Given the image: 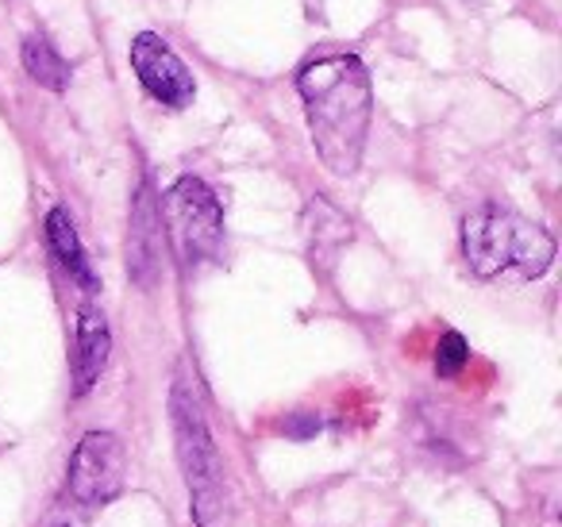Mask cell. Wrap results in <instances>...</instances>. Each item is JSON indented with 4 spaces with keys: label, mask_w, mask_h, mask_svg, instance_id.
Segmentation results:
<instances>
[{
    "label": "cell",
    "mask_w": 562,
    "mask_h": 527,
    "mask_svg": "<svg viewBox=\"0 0 562 527\" xmlns=\"http://www.w3.org/2000/svg\"><path fill=\"white\" fill-rule=\"evenodd\" d=\"M316 155L336 178H355L367 150L374 86L362 58L347 47H316L297 70Z\"/></svg>",
    "instance_id": "cell-1"
},
{
    "label": "cell",
    "mask_w": 562,
    "mask_h": 527,
    "mask_svg": "<svg viewBox=\"0 0 562 527\" xmlns=\"http://www.w3.org/2000/svg\"><path fill=\"white\" fill-rule=\"evenodd\" d=\"M462 258L470 273L482 281L505 278V273L531 281L551 270L554 239L547 227L531 224L520 212L485 204L462 220Z\"/></svg>",
    "instance_id": "cell-2"
},
{
    "label": "cell",
    "mask_w": 562,
    "mask_h": 527,
    "mask_svg": "<svg viewBox=\"0 0 562 527\" xmlns=\"http://www.w3.org/2000/svg\"><path fill=\"white\" fill-rule=\"evenodd\" d=\"M170 424H173V447H178V466L189 489V504H193L196 527H224L227 524V478H224V458L209 431V419L196 401V393L178 381L170 393Z\"/></svg>",
    "instance_id": "cell-3"
},
{
    "label": "cell",
    "mask_w": 562,
    "mask_h": 527,
    "mask_svg": "<svg viewBox=\"0 0 562 527\" xmlns=\"http://www.w3.org/2000/svg\"><path fill=\"white\" fill-rule=\"evenodd\" d=\"M158 216H162L166 235H170L173 250L186 266L220 258V250H224V209L201 178L186 173V178L173 181L158 201Z\"/></svg>",
    "instance_id": "cell-4"
},
{
    "label": "cell",
    "mask_w": 562,
    "mask_h": 527,
    "mask_svg": "<svg viewBox=\"0 0 562 527\" xmlns=\"http://www.w3.org/2000/svg\"><path fill=\"white\" fill-rule=\"evenodd\" d=\"M127 478V450L124 439L112 431H89L70 455V470H66V489L81 508H97L120 496Z\"/></svg>",
    "instance_id": "cell-5"
},
{
    "label": "cell",
    "mask_w": 562,
    "mask_h": 527,
    "mask_svg": "<svg viewBox=\"0 0 562 527\" xmlns=\"http://www.w3.org/2000/svg\"><path fill=\"white\" fill-rule=\"evenodd\" d=\"M132 70L139 78V86L155 97L158 104L181 112L193 104L196 97V78L189 74V66L173 55V47L155 32H139L132 40Z\"/></svg>",
    "instance_id": "cell-6"
},
{
    "label": "cell",
    "mask_w": 562,
    "mask_h": 527,
    "mask_svg": "<svg viewBox=\"0 0 562 527\" xmlns=\"http://www.w3.org/2000/svg\"><path fill=\"white\" fill-rule=\"evenodd\" d=\"M109 350H112V332L104 312L97 304H81L78 324H74V358H70L74 396H86L101 381L104 366H109Z\"/></svg>",
    "instance_id": "cell-7"
},
{
    "label": "cell",
    "mask_w": 562,
    "mask_h": 527,
    "mask_svg": "<svg viewBox=\"0 0 562 527\" xmlns=\"http://www.w3.org/2000/svg\"><path fill=\"white\" fill-rule=\"evenodd\" d=\"M158 266H162V216L158 201L150 197V186L139 189L132 209V235H127V270L143 289L155 285Z\"/></svg>",
    "instance_id": "cell-8"
},
{
    "label": "cell",
    "mask_w": 562,
    "mask_h": 527,
    "mask_svg": "<svg viewBox=\"0 0 562 527\" xmlns=\"http://www.w3.org/2000/svg\"><path fill=\"white\" fill-rule=\"evenodd\" d=\"M43 232H47V247H50V255H55V262L63 266V270L70 273V278L78 281L86 293H101V278L93 273V262H89L86 247H81L78 227H74L70 212L50 209Z\"/></svg>",
    "instance_id": "cell-9"
},
{
    "label": "cell",
    "mask_w": 562,
    "mask_h": 527,
    "mask_svg": "<svg viewBox=\"0 0 562 527\" xmlns=\"http://www.w3.org/2000/svg\"><path fill=\"white\" fill-rule=\"evenodd\" d=\"M20 58H24V70L35 86L50 89V93H66L70 89V63L58 55V47L47 40V35H27L24 47H20Z\"/></svg>",
    "instance_id": "cell-10"
},
{
    "label": "cell",
    "mask_w": 562,
    "mask_h": 527,
    "mask_svg": "<svg viewBox=\"0 0 562 527\" xmlns=\"http://www.w3.org/2000/svg\"><path fill=\"white\" fill-rule=\"evenodd\" d=\"M467 362H470L467 339H462L459 332H443V339H439V347H436V373L439 378H459Z\"/></svg>",
    "instance_id": "cell-11"
},
{
    "label": "cell",
    "mask_w": 562,
    "mask_h": 527,
    "mask_svg": "<svg viewBox=\"0 0 562 527\" xmlns=\"http://www.w3.org/2000/svg\"><path fill=\"white\" fill-rule=\"evenodd\" d=\"M285 435H297V439H305V435H316L321 431V419L316 416H293V419H285V427H281Z\"/></svg>",
    "instance_id": "cell-12"
}]
</instances>
